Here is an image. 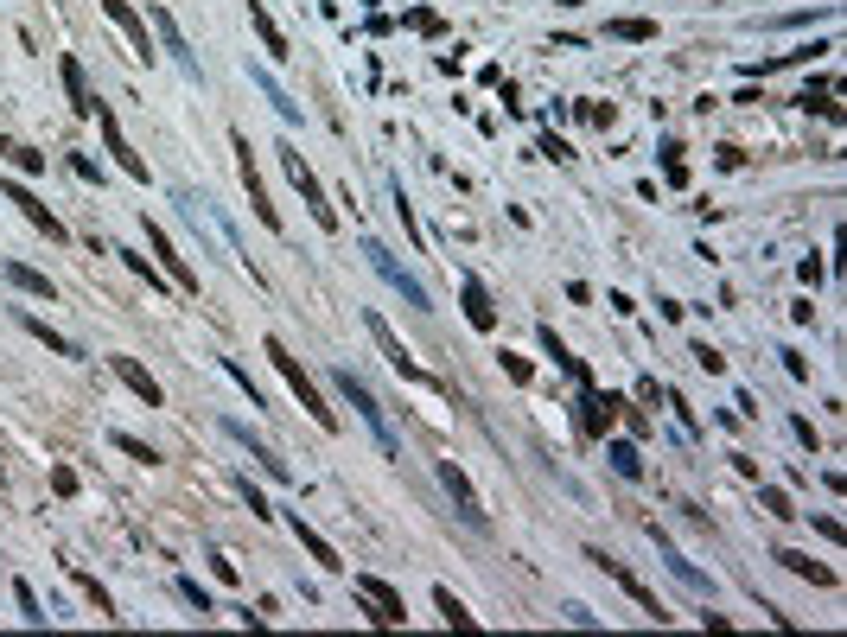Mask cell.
Segmentation results:
<instances>
[{
  "label": "cell",
  "mask_w": 847,
  "mask_h": 637,
  "mask_svg": "<svg viewBox=\"0 0 847 637\" xmlns=\"http://www.w3.org/2000/svg\"><path fill=\"white\" fill-rule=\"evenodd\" d=\"M262 351H268V364H274V370H281V376H287V389H293V395H300V402H306V415H313V421L325 427V434H332V427H338V415H332V408H325V395H319V383H313V376H306V370H300V357H293V351H287V344H281V338H268V344H262Z\"/></svg>",
  "instance_id": "6da1fadb"
},
{
  "label": "cell",
  "mask_w": 847,
  "mask_h": 637,
  "mask_svg": "<svg viewBox=\"0 0 847 637\" xmlns=\"http://www.w3.org/2000/svg\"><path fill=\"white\" fill-rule=\"evenodd\" d=\"M274 153H281V172H287V179H293V192H300V198H306V211H313V223H319V230H338V211H332V204H325V192H319V179H313V166H306V160H300V147H287V141H281V147H274Z\"/></svg>",
  "instance_id": "7a4b0ae2"
},
{
  "label": "cell",
  "mask_w": 847,
  "mask_h": 637,
  "mask_svg": "<svg viewBox=\"0 0 847 637\" xmlns=\"http://www.w3.org/2000/svg\"><path fill=\"white\" fill-rule=\"evenodd\" d=\"M332 383H338V395H344V402H351L357 415H363V427H370V434H376V446H383V453L395 459V427H389V415H383V408H376L370 383H357V370H338Z\"/></svg>",
  "instance_id": "3957f363"
},
{
  "label": "cell",
  "mask_w": 847,
  "mask_h": 637,
  "mask_svg": "<svg viewBox=\"0 0 847 637\" xmlns=\"http://www.w3.org/2000/svg\"><path fill=\"white\" fill-rule=\"evenodd\" d=\"M363 255H370V268H376V274H383V281H389V287H395V294H402V300L414 306V313H434V294H427V287H421V281H414V274H408L402 262H395V255H389L383 243H376V236H363Z\"/></svg>",
  "instance_id": "277c9868"
},
{
  "label": "cell",
  "mask_w": 847,
  "mask_h": 637,
  "mask_svg": "<svg viewBox=\"0 0 847 637\" xmlns=\"http://www.w3.org/2000/svg\"><path fill=\"white\" fill-rule=\"evenodd\" d=\"M363 325H370V338H376V351H383V357H389V364H395V376H408V383H414V389H434V395H440V383H434V376H427V370H421V364H414V357H408V344H402V338H395V332H389V319H383V313H363Z\"/></svg>",
  "instance_id": "5b68a950"
},
{
  "label": "cell",
  "mask_w": 847,
  "mask_h": 637,
  "mask_svg": "<svg viewBox=\"0 0 847 637\" xmlns=\"http://www.w3.org/2000/svg\"><path fill=\"white\" fill-rule=\"evenodd\" d=\"M586 561H593V567H599V574H612V580H618V587H625V593L637 599V612H644V618H656V625H669V606H663V599H656V593L644 587V580H637V574H631V567H625V561H612V555H605V548H586Z\"/></svg>",
  "instance_id": "8992f818"
},
{
  "label": "cell",
  "mask_w": 847,
  "mask_h": 637,
  "mask_svg": "<svg viewBox=\"0 0 847 637\" xmlns=\"http://www.w3.org/2000/svg\"><path fill=\"white\" fill-rule=\"evenodd\" d=\"M618 415H625V402H618V395H599V389H593V376H586V383H580V402H574L580 434H586V440H599Z\"/></svg>",
  "instance_id": "52a82bcc"
},
{
  "label": "cell",
  "mask_w": 847,
  "mask_h": 637,
  "mask_svg": "<svg viewBox=\"0 0 847 637\" xmlns=\"http://www.w3.org/2000/svg\"><path fill=\"white\" fill-rule=\"evenodd\" d=\"M0 198H7V204H20V217L32 223V230H45L51 243H64V223L51 217V204H39V192H32V185H20V179H0Z\"/></svg>",
  "instance_id": "ba28073f"
},
{
  "label": "cell",
  "mask_w": 847,
  "mask_h": 637,
  "mask_svg": "<svg viewBox=\"0 0 847 637\" xmlns=\"http://www.w3.org/2000/svg\"><path fill=\"white\" fill-rule=\"evenodd\" d=\"M230 147H236V166H242V185H249V204H255V217L268 223V230H281V211L268 204L262 192V172H255V147H249V134H230Z\"/></svg>",
  "instance_id": "9c48e42d"
},
{
  "label": "cell",
  "mask_w": 847,
  "mask_h": 637,
  "mask_svg": "<svg viewBox=\"0 0 847 637\" xmlns=\"http://www.w3.org/2000/svg\"><path fill=\"white\" fill-rule=\"evenodd\" d=\"M357 599H370V618H376V625H402V618H408L402 593H395L389 580H376V574H357Z\"/></svg>",
  "instance_id": "30bf717a"
},
{
  "label": "cell",
  "mask_w": 847,
  "mask_h": 637,
  "mask_svg": "<svg viewBox=\"0 0 847 637\" xmlns=\"http://www.w3.org/2000/svg\"><path fill=\"white\" fill-rule=\"evenodd\" d=\"M96 122H102V147L115 153V166L128 172V179H147V160L128 147V134H121V122H115V109H96Z\"/></svg>",
  "instance_id": "8fae6325"
},
{
  "label": "cell",
  "mask_w": 847,
  "mask_h": 637,
  "mask_svg": "<svg viewBox=\"0 0 847 637\" xmlns=\"http://www.w3.org/2000/svg\"><path fill=\"white\" fill-rule=\"evenodd\" d=\"M102 13H109V20L128 32V45H134V58L141 64H153V39H147V26H141V13L128 7V0H102Z\"/></svg>",
  "instance_id": "7c38bea8"
},
{
  "label": "cell",
  "mask_w": 847,
  "mask_h": 637,
  "mask_svg": "<svg viewBox=\"0 0 847 637\" xmlns=\"http://www.w3.org/2000/svg\"><path fill=\"white\" fill-rule=\"evenodd\" d=\"M223 434H230V440H242V446H249V453H255V466H262V472L274 478V485H293V466H287V459H274V453H268V446H262V440H255V434H249V427H242V421H223Z\"/></svg>",
  "instance_id": "4fadbf2b"
},
{
  "label": "cell",
  "mask_w": 847,
  "mask_h": 637,
  "mask_svg": "<svg viewBox=\"0 0 847 637\" xmlns=\"http://www.w3.org/2000/svg\"><path fill=\"white\" fill-rule=\"evenodd\" d=\"M459 300H465V319H472V332H497V306H491V294H484L478 274H465V281H459Z\"/></svg>",
  "instance_id": "5bb4252c"
},
{
  "label": "cell",
  "mask_w": 847,
  "mask_h": 637,
  "mask_svg": "<svg viewBox=\"0 0 847 637\" xmlns=\"http://www.w3.org/2000/svg\"><path fill=\"white\" fill-rule=\"evenodd\" d=\"M153 26H160V45L172 51V64H179V71H185V77H198V51H192V45H185V32H179V26H172V13H166V7H153Z\"/></svg>",
  "instance_id": "9a60e30c"
},
{
  "label": "cell",
  "mask_w": 847,
  "mask_h": 637,
  "mask_svg": "<svg viewBox=\"0 0 847 637\" xmlns=\"http://www.w3.org/2000/svg\"><path fill=\"white\" fill-rule=\"evenodd\" d=\"M147 236H153V255H160V268L172 274V287H179V294H198V274H192V268H185V255H179V249H172V243H166V236H160V230H153V217H147Z\"/></svg>",
  "instance_id": "2e32d148"
},
{
  "label": "cell",
  "mask_w": 847,
  "mask_h": 637,
  "mask_svg": "<svg viewBox=\"0 0 847 637\" xmlns=\"http://www.w3.org/2000/svg\"><path fill=\"white\" fill-rule=\"evenodd\" d=\"M440 485L453 491V504H459V516H465V523H472V529H484V510H478V497H472V485H465V472L453 466V459H440Z\"/></svg>",
  "instance_id": "e0dca14e"
},
{
  "label": "cell",
  "mask_w": 847,
  "mask_h": 637,
  "mask_svg": "<svg viewBox=\"0 0 847 637\" xmlns=\"http://www.w3.org/2000/svg\"><path fill=\"white\" fill-rule=\"evenodd\" d=\"M109 370H115V376H121V383H128L134 395H141L147 408H160V402H166V395H160V383H153V376H147L141 364H134V357H109Z\"/></svg>",
  "instance_id": "ac0fdd59"
},
{
  "label": "cell",
  "mask_w": 847,
  "mask_h": 637,
  "mask_svg": "<svg viewBox=\"0 0 847 637\" xmlns=\"http://www.w3.org/2000/svg\"><path fill=\"white\" fill-rule=\"evenodd\" d=\"M249 26H255V39L268 45V58H274V64H287V58H293V51H287V39H281V26L268 20V7H262V0H249Z\"/></svg>",
  "instance_id": "d6986e66"
},
{
  "label": "cell",
  "mask_w": 847,
  "mask_h": 637,
  "mask_svg": "<svg viewBox=\"0 0 847 637\" xmlns=\"http://www.w3.org/2000/svg\"><path fill=\"white\" fill-rule=\"evenodd\" d=\"M0 281H7V287H20V294H32V300H51V274L26 268V262H0Z\"/></svg>",
  "instance_id": "ffe728a7"
},
{
  "label": "cell",
  "mask_w": 847,
  "mask_h": 637,
  "mask_svg": "<svg viewBox=\"0 0 847 637\" xmlns=\"http://www.w3.org/2000/svg\"><path fill=\"white\" fill-rule=\"evenodd\" d=\"M58 77H64V90H71V109L77 115H96L102 109V102L90 96V83H83V64L77 58H58Z\"/></svg>",
  "instance_id": "44dd1931"
},
{
  "label": "cell",
  "mask_w": 847,
  "mask_h": 637,
  "mask_svg": "<svg viewBox=\"0 0 847 637\" xmlns=\"http://www.w3.org/2000/svg\"><path fill=\"white\" fill-rule=\"evenodd\" d=\"M293 536H300V548H306V555H313L319 567H332V574H338V567H344V561H338V548H332V542H325V536H319V529H306V516H293Z\"/></svg>",
  "instance_id": "7402d4cb"
},
{
  "label": "cell",
  "mask_w": 847,
  "mask_h": 637,
  "mask_svg": "<svg viewBox=\"0 0 847 637\" xmlns=\"http://www.w3.org/2000/svg\"><path fill=\"white\" fill-rule=\"evenodd\" d=\"M771 561H784L790 574H803V580H816V587H835V567H822V561H809V555H797V548H777Z\"/></svg>",
  "instance_id": "603a6c76"
},
{
  "label": "cell",
  "mask_w": 847,
  "mask_h": 637,
  "mask_svg": "<svg viewBox=\"0 0 847 637\" xmlns=\"http://www.w3.org/2000/svg\"><path fill=\"white\" fill-rule=\"evenodd\" d=\"M20 325H26V332H32V338H39V344H51V357H77V344H71V338H64V332H51V325H45V319H32V313H20Z\"/></svg>",
  "instance_id": "cb8c5ba5"
},
{
  "label": "cell",
  "mask_w": 847,
  "mask_h": 637,
  "mask_svg": "<svg viewBox=\"0 0 847 637\" xmlns=\"http://www.w3.org/2000/svg\"><path fill=\"white\" fill-rule=\"evenodd\" d=\"M255 83H262V96L274 102V109H281V122H300V115H306V109H300V102H293V96H287V90H281V83H274L268 71H262V77H255Z\"/></svg>",
  "instance_id": "d4e9b609"
},
{
  "label": "cell",
  "mask_w": 847,
  "mask_h": 637,
  "mask_svg": "<svg viewBox=\"0 0 847 637\" xmlns=\"http://www.w3.org/2000/svg\"><path fill=\"white\" fill-rule=\"evenodd\" d=\"M434 606H440V618H446V625H453V631H472V625H478V618L465 612V606H459V599L446 593V587H434Z\"/></svg>",
  "instance_id": "484cf974"
},
{
  "label": "cell",
  "mask_w": 847,
  "mask_h": 637,
  "mask_svg": "<svg viewBox=\"0 0 847 637\" xmlns=\"http://www.w3.org/2000/svg\"><path fill=\"white\" fill-rule=\"evenodd\" d=\"M656 542H663V529H656ZM663 561L676 567V574H682V580H688V587H695V593H707V574H701V567H688V561H682V555H676V548H669V542H663Z\"/></svg>",
  "instance_id": "4316f807"
},
{
  "label": "cell",
  "mask_w": 847,
  "mask_h": 637,
  "mask_svg": "<svg viewBox=\"0 0 847 637\" xmlns=\"http://www.w3.org/2000/svg\"><path fill=\"white\" fill-rule=\"evenodd\" d=\"M13 606H20V618H26V625H45V606H39V593H32L26 580H13Z\"/></svg>",
  "instance_id": "83f0119b"
},
{
  "label": "cell",
  "mask_w": 847,
  "mask_h": 637,
  "mask_svg": "<svg viewBox=\"0 0 847 637\" xmlns=\"http://www.w3.org/2000/svg\"><path fill=\"white\" fill-rule=\"evenodd\" d=\"M109 440H115L128 459H141V466H160V446H147V440H134V434H109Z\"/></svg>",
  "instance_id": "f1b7e54d"
},
{
  "label": "cell",
  "mask_w": 847,
  "mask_h": 637,
  "mask_svg": "<svg viewBox=\"0 0 847 637\" xmlns=\"http://www.w3.org/2000/svg\"><path fill=\"white\" fill-rule=\"evenodd\" d=\"M0 153H7V166H13V172H39V166H45V153H32V147H20V141H7Z\"/></svg>",
  "instance_id": "f546056e"
},
{
  "label": "cell",
  "mask_w": 847,
  "mask_h": 637,
  "mask_svg": "<svg viewBox=\"0 0 847 637\" xmlns=\"http://www.w3.org/2000/svg\"><path fill=\"white\" fill-rule=\"evenodd\" d=\"M612 466L625 478H644V459H637V446H625V440H612Z\"/></svg>",
  "instance_id": "4dcf8cb0"
},
{
  "label": "cell",
  "mask_w": 847,
  "mask_h": 637,
  "mask_svg": "<svg viewBox=\"0 0 847 637\" xmlns=\"http://www.w3.org/2000/svg\"><path fill=\"white\" fill-rule=\"evenodd\" d=\"M605 39H656V26L650 20H612V26H605Z\"/></svg>",
  "instance_id": "1f68e13d"
},
{
  "label": "cell",
  "mask_w": 847,
  "mask_h": 637,
  "mask_svg": "<svg viewBox=\"0 0 847 637\" xmlns=\"http://www.w3.org/2000/svg\"><path fill=\"white\" fill-rule=\"evenodd\" d=\"M179 599H185V606H198V612H217V606H211V593H204L198 580H179Z\"/></svg>",
  "instance_id": "d6a6232c"
},
{
  "label": "cell",
  "mask_w": 847,
  "mask_h": 637,
  "mask_svg": "<svg viewBox=\"0 0 847 637\" xmlns=\"http://www.w3.org/2000/svg\"><path fill=\"white\" fill-rule=\"evenodd\" d=\"M115 255H121V262H128L134 274H141V281H153V287H160V274H153V262H147V255H128V249H115Z\"/></svg>",
  "instance_id": "836d02e7"
},
{
  "label": "cell",
  "mask_w": 847,
  "mask_h": 637,
  "mask_svg": "<svg viewBox=\"0 0 847 637\" xmlns=\"http://www.w3.org/2000/svg\"><path fill=\"white\" fill-rule=\"evenodd\" d=\"M676 153H682L676 141H669V147H663V172H669V185H682V179H688V172H682V160H676Z\"/></svg>",
  "instance_id": "e575fe53"
},
{
  "label": "cell",
  "mask_w": 847,
  "mask_h": 637,
  "mask_svg": "<svg viewBox=\"0 0 847 637\" xmlns=\"http://www.w3.org/2000/svg\"><path fill=\"white\" fill-rule=\"evenodd\" d=\"M695 364H701V370H714V376H720V351H714V344H695Z\"/></svg>",
  "instance_id": "d590c367"
},
{
  "label": "cell",
  "mask_w": 847,
  "mask_h": 637,
  "mask_svg": "<svg viewBox=\"0 0 847 637\" xmlns=\"http://www.w3.org/2000/svg\"><path fill=\"white\" fill-rule=\"evenodd\" d=\"M765 510H771V516H797V510H790V497H784V491H765Z\"/></svg>",
  "instance_id": "8d00e7d4"
}]
</instances>
